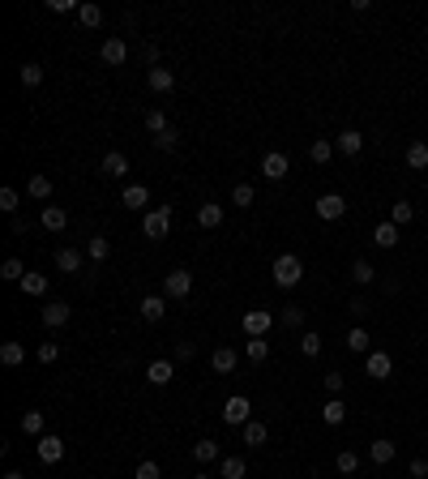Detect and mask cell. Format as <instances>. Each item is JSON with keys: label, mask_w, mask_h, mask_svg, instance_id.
Masks as SVG:
<instances>
[{"label": "cell", "mask_w": 428, "mask_h": 479, "mask_svg": "<svg viewBox=\"0 0 428 479\" xmlns=\"http://www.w3.org/2000/svg\"><path fill=\"white\" fill-rule=\"evenodd\" d=\"M5 479H26V475H22V471H9V475H5Z\"/></svg>", "instance_id": "cell-56"}, {"label": "cell", "mask_w": 428, "mask_h": 479, "mask_svg": "<svg viewBox=\"0 0 428 479\" xmlns=\"http://www.w3.org/2000/svg\"><path fill=\"white\" fill-rule=\"evenodd\" d=\"M146 82H150V90H155V94H167V90H176V73L163 69V64H155V69L146 73Z\"/></svg>", "instance_id": "cell-12"}, {"label": "cell", "mask_w": 428, "mask_h": 479, "mask_svg": "<svg viewBox=\"0 0 428 479\" xmlns=\"http://www.w3.org/2000/svg\"><path fill=\"white\" fill-rule=\"evenodd\" d=\"M262 175H266V180H283V175H287V155H279V150L262 155Z\"/></svg>", "instance_id": "cell-11"}, {"label": "cell", "mask_w": 428, "mask_h": 479, "mask_svg": "<svg viewBox=\"0 0 428 479\" xmlns=\"http://www.w3.org/2000/svg\"><path fill=\"white\" fill-rule=\"evenodd\" d=\"M133 479H163V471H159V462H137V471H133Z\"/></svg>", "instance_id": "cell-49"}, {"label": "cell", "mask_w": 428, "mask_h": 479, "mask_svg": "<svg viewBox=\"0 0 428 479\" xmlns=\"http://www.w3.org/2000/svg\"><path fill=\"white\" fill-rule=\"evenodd\" d=\"M244 334L248 338H266L270 334V325H274V317H270V308H253V313H244Z\"/></svg>", "instance_id": "cell-7"}, {"label": "cell", "mask_w": 428, "mask_h": 479, "mask_svg": "<svg viewBox=\"0 0 428 479\" xmlns=\"http://www.w3.org/2000/svg\"><path fill=\"white\" fill-rule=\"evenodd\" d=\"M373 279H377V270H373V261H364V257H360L356 265H351V283H356V287H368Z\"/></svg>", "instance_id": "cell-30"}, {"label": "cell", "mask_w": 428, "mask_h": 479, "mask_svg": "<svg viewBox=\"0 0 428 479\" xmlns=\"http://www.w3.org/2000/svg\"><path fill=\"white\" fill-rule=\"evenodd\" d=\"M390 372H394V360L386 356V351H368L364 356V376L368 381H386Z\"/></svg>", "instance_id": "cell-5"}, {"label": "cell", "mask_w": 428, "mask_h": 479, "mask_svg": "<svg viewBox=\"0 0 428 479\" xmlns=\"http://www.w3.org/2000/svg\"><path fill=\"white\" fill-rule=\"evenodd\" d=\"M142 232H146V240H163V236L171 232V210H167V206L150 210V214L142 218Z\"/></svg>", "instance_id": "cell-4"}, {"label": "cell", "mask_w": 428, "mask_h": 479, "mask_svg": "<svg viewBox=\"0 0 428 479\" xmlns=\"http://www.w3.org/2000/svg\"><path fill=\"white\" fill-rule=\"evenodd\" d=\"M39 360H43V364H56V360H60V342H43V347H39Z\"/></svg>", "instance_id": "cell-51"}, {"label": "cell", "mask_w": 428, "mask_h": 479, "mask_svg": "<svg viewBox=\"0 0 428 479\" xmlns=\"http://www.w3.org/2000/svg\"><path fill=\"white\" fill-rule=\"evenodd\" d=\"M17 78H22V86H26V90H31V86H39V82H43V64H35V60H26V64H22V69H17Z\"/></svg>", "instance_id": "cell-34"}, {"label": "cell", "mask_w": 428, "mask_h": 479, "mask_svg": "<svg viewBox=\"0 0 428 479\" xmlns=\"http://www.w3.org/2000/svg\"><path fill=\"white\" fill-rule=\"evenodd\" d=\"M279 325H287V330H300V325H305V308H300V304H283Z\"/></svg>", "instance_id": "cell-31"}, {"label": "cell", "mask_w": 428, "mask_h": 479, "mask_svg": "<svg viewBox=\"0 0 428 479\" xmlns=\"http://www.w3.org/2000/svg\"><path fill=\"white\" fill-rule=\"evenodd\" d=\"M274 283H279L283 291H291V287H300V279H305V261H300L296 253H283V257H274Z\"/></svg>", "instance_id": "cell-1"}, {"label": "cell", "mask_w": 428, "mask_h": 479, "mask_svg": "<svg viewBox=\"0 0 428 479\" xmlns=\"http://www.w3.org/2000/svg\"><path fill=\"white\" fill-rule=\"evenodd\" d=\"M171 376H176V368H171V360H155V364H150V368H146V381H150V385H167V381H171Z\"/></svg>", "instance_id": "cell-18"}, {"label": "cell", "mask_w": 428, "mask_h": 479, "mask_svg": "<svg viewBox=\"0 0 428 479\" xmlns=\"http://www.w3.org/2000/svg\"><path fill=\"white\" fill-rule=\"evenodd\" d=\"M347 347L356 351V356H368V330H364V325H356V330L347 334Z\"/></svg>", "instance_id": "cell-39"}, {"label": "cell", "mask_w": 428, "mask_h": 479, "mask_svg": "<svg viewBox=\"0 0 428 479\" xmlns=\"http://www.w3.org/2000/svg\"><path fill=\"white\" fill-rule=\"evenodd\" d=\"M394 453H398V449H394V441H386V437L368 445V458H373L377 467H386V462H394Z\"/></svg>", "instance_id": "cell-21"}, {"label": "cell", "mask_w": 428, "mask_h": 479, "mask_svg": "<svg viewBox=\"0 0 428 479\" xmlns=\"http://www.w3.org/2000/svg\"><path fill=\"white\" fill-rule=\"evenodd\" d=\"M47 9H52V13H73L78 5H73V0H47Z\"/></svg>", "instance_id": "cell-54"}, {"label": "cell", "mask_w": 428, "mask_h": 479, "mask_svg": "<svg viewBox=\"0 0 428 479\" xmlns=\"http://www.w3.org/2000/svg\"><path fill=\"white\" fill-rule=\"evenodd\" d=\"M69 313H73L69 304H60V299H52V304H43V313H39V317H43V325H47V330H60V325L69 321Z\"/></svg>", "instance_id": "cell-13"}, {"label": "cell", "mask_w": 428, "mask_h": 479, "mask_svg": "<svg viewBox=\"0 0 428 479\" xmlns=\"http://www.w3.org/2000/svg\"><path fill=\"white\" fill-rule=\"evenodd\" d=\"M193 458H197V462H214V458H219V445H214V441H197V445H193Z\"/></svg>", "instance_id": "cell-44"}, {"label": "cell", "mask_w": 428, "mask_h": 479, "mask_svg": "<svg viewBox=\"0 0 428 479\" xmlns=\"http://www.w3.org/2000/svg\"><path fill=\"white\" fill-rule=\"evenodd\" d=\"M129 60V43L124 39H108L103 43V64H124Z\"/></svg>", "instance_id": "cell-19"}, {"label": "cell", "mask_w": 428, "mask_h": 479, "mask_svg": "<svg viewBox=\"0 0 428 479\" xmlns=\"http://www.w3.org/2000/svg\"><path fill=\"white\" fill-rule=\"evenodd\" d=\"M26 274H31V270L22 265L17 257H9L5 265H0V279H5V283H22V279H26Z\"/></svg>", "instance_id": "cell-32"}, {"label": "cell", "mask_w": 428, "mask_h": 479, "mask_svg": "<svg viewBox=\"0 0 428 479\" xmlns=\"http://www.w3.org/2000/svg\"><path fill=\"white\" fill-rule=\"evenodd\" d=\"M78 17L86 21V26H103V9L99 5H78Z\"/></svg>", "instance_id": "cell-46"}, {"label": "cell", "mask_w": 428, "mask_h": 479, "mask_svg": "<svg viewBox=\"0 0 428 479\" xmlns=\"http://www.w3.org/2000/svg\"><path fill=\"white\" fill-rule=\"evenodd\" d=\"M244 356L253 360V364H266V356H270V342L266 338H248V347H244Z\"/></svg>", "instance_id": "cell-37"}, {"label": "cell", "mask_w": 428, "mask_h": 479, "mask_svg": "<svg viewBox=\"0 0 428 479\" xmlns=\"http://www.w3.org/2000/svg\"><path fill=\"white\" fill-rule=\"evenodd\" d=\"M300 351H305L309 360L321 356V334H317V330H305V334H300Z\"/></svg>", "instance_id": "cell-42"}, {"label": "cell", "mask_w": 428, "mask_h": 479, "mask_svg": "<svg viewBox=\"0 0 428 479\" xmlns=\"http://www.w3.org/2000/svg\"><path fill=\"white\" fill-rule=\"evenodd\" d=\"M17 189H0V210H5V214H17Z\"/></svg>", "instance_id": "cell-50"}, {"label": "cell", "mask_w": 428, "mask_h": 479, "mask_svg": "<svg viewBox=\"0 0 428 479\" xmlns=\"http://www.w3.org/2000/svg\"><path fill=\"white\" fill-rule=\"evenodd\" d=\"M146 129L159 137V133H167V129H171V124H167V116H163L159 107H150V112H146Z\"/></svg>", "instance_id": "cell-43"}, {"label": "cell", "mask_w": 428, "mask_h": 479, "mask_svg": "<svg viewBox=\"0 0 428 479\" xmlns=\"http://www.w3.org/2000/svg\"><path fill=\"white\" fill-rule=\"evenodd\" d=\"M347 313L356 317V321H364V317H368V299H364V295H351V299H347Z\"/></svg>", "instance_id": "cell-48"}, {"label": "cell", "mask_w": 428, "mask_h": 479, "mask_svg": "<svg viewBox=\"0 0 428 479\" xmlns=\"http://www.w3.org/2000/svg\"><path fill=\"white\" fill-rule=\"evenodd\" d=\"M197 479H214V475H201V471H197Z\"/></svg>", "instance_id": "cell-57"}, {"label": "cell", "mask_w": 428, "mask_h": 479, "mask_svg": "<svg viewBox=\"0 0 428 479\" xmlns=\"http://www.w3.org/2000/svg\"><path fill=\"white\" fill-rule=\"evenodd\" d=\"M193 356H197V347H193V342H180V347H176V360H180V364H189Z\"/></svg>", "instance_id": "cell-53"}, {"label": "cell", "mask_w": 428, "mask_h": 479, "mask_svg": "<svg viewBox=\"0 0 428 479\" xmlns=\"http://www.w3.org/2000/svg\"><path fill=\"white\" fill-rule=\"evenodd\" d=\"M43 227H47V232H65V227H69L65 206H43Z\"/></svg>", "instance_id": "cell-24"}, {"label": "cell", "mask_w": 428, "mask_h": 479, "mask_svg": "<svg viewBox=\"0 0 428 479\" xmlns=\"http://www.w3.org/2000/svg\"><path fill=\"white\" fill-rule=\"evenodd\" d=\"M236 360H240V356H236L232 347H219L214 356H210V368H214V372H236Z\"/></svg>", "instance_id": "cell-23"}, {"label": "cell", "mask_w": 428, "mask_h": 479, "mask_svg": "<svg viewBox=\"0 0 428 479\" xmlns=\"http://www.w3.org/2000/svg\"><path fill=\"white\" fill-rule=\"evenodd\" d=\"M248 419H253V402H248L244 394H236V398L223 402V424H228V428H244Z\"/></svg>", "instance_id": "cell-2"}, {"label": "cell", "mask_w": 428, "mask_h": 479, "mask_svg": "<svg viewBox=\"0 0 428 479\" xmlns=\"http://www.w3.org/2000/svg\"><path fill=\"white\" fill-rule=\"evenodd\" d=\"M334 467H339V475H356L360 471V453L356 449H339L334 453Z\"/></svg>", "instance_id": "cell-26"}, {"label": "cell", "mask_w": 428, "mask_h": 479, "mask_svg": "<svg viewBox=\"0 0 428 479\" xmlns=\"http://www.w3.org/2000/svg\"><path fill=\"white\" fill-rule=\"evenodd\" d=\"M99 171H103L108 180H120V175H129V155H120V150H108L103 163H99Z\"/></svg>", "instance_id": "cell-8"}, {"label": "cell", "mask_w": 428, "mask_h": 479, "mask_svg": "<svg viewBox=\"0 0 428 479\" xmlns=\"http://www.w3.org/2000/svg\"><path fill=\"white\" fill-rule=\"evenodd\" d=\"M22 291L26 295H47V274H26V279H22Z\"/></svg>", "instance_id": "cell-41"}, {"label": "cell", "mask_w": 428, "mask_h": 479, "mask_svg": "<svg viewBox=\"0 0 428 479\" xmlns=\"http://www.w3.org/2000/svg\"><path fill=\"white\" fill-rule=\"evenodd\" d=\"M402 159H407V167H411V171H424V167H428V141H411Z\"/></svg>", "instance_id": "cell-22"}, {"label": "cell", "mask_w": 428, "mask_h": 479, "mask_svg": "<svg viewBox=\"0 0 428 479\" xmlns=\"http://www.w3.org/2000/svg\"><path fill=\"white\" fill-rule=\"evenodd\" d=\"M407 471H411V479H424V475H428V462H424V458H416Z\"/></svg>", "instance_id": "cell-55"}, {"label": "cell", "mask_w": 428, "mask_h": 479, "mask_svg": "<svg viewBox=\"0 0 428 479\" xmlns=\"http://www.w3.org/2000/svg\"><path fill=\"white\" fill-rule=\"evenodd\" d=\"M120 201H124L129 210H146V201H150V189H146V184H124Z\"/></svg>", "instance_id": "cell-15"}, {"label": "cell", "mask_w": 428, "mask_h": 479, "mask_svg": "<svg viewBox=\"0 0 428 479\" xmlns=\"http://www.w3.org/2000/svg\"><path fill=\"white\" fill-rule=\"evenodd\" d=\"M86 257H90V261H108V257H112V240L94 236V240L86 244Z\"/></svg>", "instance_id": "cell-33"}, {"label": "cell", "mask_w": 428, "mask_h": 479, "mask_svg": "<svg viewBox=\"0 0 428 479\" xmlns=\"http://www.w3.org/2000/svg\"><path fill=\"white\" fill-rule=\"evenodd\" d=\"M197 223L206 227V232H214V227L223 223V206H219V201H201V206H197Z\"/></svg>", "instance_id": "cell-14"}, {"label": "cell", "mask_w": 428, "mask_h": 479, "mask_svg": "<svg viewBox=\"0 0 428 479\" xmlns=\"http://www.w3.org/2000/svg\"><path fill=\"white\" fill-rule=\"evenodd\" d=\"M56 270L60 274H78L82 270V253H78V248H56Z\"/></svg>", "instance_id": "cell-17"}, {"label": "cell", "mask_w": 428, "mask_h": 479, "mask_svg": "<svg viewBox=\"0 0 428 479\" xmlns=\"http://www.w3.org/2000/svg\"><path fill=\"white\" fill-rule=\"evenodd\" d=\"M416 218V206H411V201H394V210H390V223L394 227H407Z\"/></svg>", "instance_id": "cell-36"}, {"label": "cell", "mask_w": 428, "mask_h": 479, "mask_svg": "<svg viewBox=\"0 0 428 479\" xmlns=\"http://www.w3.org/2000/svg\"><path fill=\"white\" fill-rule=\"evenodd\" d=\"M189 291H193V274L189 270H171L167 279H163V295L167 299H185Z\"/></svg>", "instance_id": "cell-6"}, {"label": "cell", "mask_w": 428, "mask_h": 479, "mask_svg": "<svg viewBox=\"0 0 428 479\" xmlns=\"http://www.w3.org/2000/svg\"><path fill=\"white\" fill-rule=\"evenodd\" d=\"M155 141V150H163V155H171L176 146H180V137H176V129H167V133H159V137H150Z\"/></svg>", "instance_id": "cell-47"}, {"label": "cell", "mask_w": 428, "mask_h": 479, "mask_svg": "<svg viewBox=\"0 0 428 479\" xmlns=\"http://www.w3.org/2000/svg\"><path fill=\"white\" fill-rule=\"evenodd\" d=\"M26 193H31L35 201H47V197H52V180L39 171V175H31V180H26Z\"/></svg>", "instance_id": "cell-28"}, {"label": "cell", "mask_w": 428, "mask_h": 479, "mask_svg": "<svg viewBox=\"0 0 428 479\" xmlns=\"http://www.w3.org/2000/svg\"><path fill=\"white\" fill-rule=\"evenodd\" d=\"M22 433H26V437H43V411H26V415H22Z\"/></svg>", "instance_id": "cell-40"}, {"label": "cell", "mask_w": 428, "mask_h": 479, "mask_svg": "<svg viewBox=\"0 0 428 479\" xmlns=\"http://www.w3.org/2000/svg\"><path fill=\"white\" fill-rule=\"evenodd\" d=\"M248 475V467H244V458H236V453H228V458L219 462V479H244Z\"/></svg>", "instance_id": "cell-20"}, {"label": "cell", "mask_w": 428, "mask_h": 479, "mask_svg": "<svg viewBox=\"0 0 428 479\" xmlns=\"http://www.w3.org/2000/svg\"><path fill=\"white\" fill-rule=\"evenodd\" d=\"M398 232H402V227H394V223H377V227H373V244H377V248H394V244H398Z\"/></svg>", "instance_id": "cell-16"}, {"label": "cell", "mask_w": 428, "mask_h": 479, "mask_svg": "<svg viewBox=\"0 0 428 479\" xmlns=\"http://www.w3.org/2000/svg\"><path fill=\"white\" fill-rule=\"evenodd\" d=\"M309 159H313V163H330V159H334V141L317 137V141L309 146Z\"/></svg>", "instance_id": "cell-35"}, {"label": "cell", "mask_w": 428, "mask_h": 479, "mask_svg": "<svg viewBox=\"0 0 428 479\" xmlns=\"http://www.w3.org/2000/svg\"><path fill=\"white\" fill-rule=\"evenodd\" d=\"M424 295H428V287H424Z\"/></svg>", "instance_id": "cell-58"}, {"label": "cell", "mask_w": 428, "mask_h": 479, "mask_svg": "<svg viewBox=\"0 0 428 479\" xmlns=\"http://www.w3.org/2000/svg\"><path fill=\"white\" fill-rule=\"evenodd\" d=\"M137 308H142V317H146V321H163V313H167V308H163V295H146Z\"/></svg>", "instance_id": "cell-29"}, {"label": "cell", "mask_w": 428, "mask_h": 479, "mask_svg": "<svg viewBox=\"0 0 428 479\" xmlns=\"http://www.w3.org/2000/svg\"><path fill=\"white\" fill-rule=\"evenodd\" d=\"M22 360H26V347L22 342H0V364L5 368H17Z\"/></svg>", "instance_id": "cell-25"}, {"label": "cell", "mask_w": 428, "mask_h": 479, "mask_svg": "<svg viewBox=\"0 0 428 479\" xmlns=\"http://www.w3.org/2000/svg\"><path fill=\"white\" fill-rule=\"evenodd\" d=\"M244 445H266V424L262 419H248L244 424Z\"/></svg>", "instance_id": "cell-38"}, {"label": "cell", "mask_w": 428, "mask_h": 479, "mask_svg": "<svg viewBox=\"0 0 428 479\" xmlns=\"http://www.w3.org/2000/svg\"><path fill=\"white\" fill-rule=\"evenodd\" d=\"M313 210H317V218H325V223H339V218L347 214V197H343V193H321Z\"/></svg>", "instance_id": "cell-3"}, {"label": "cell", "mask_w": 428, "mask_h": 479, "mask_svg": "<svg viewBox=\"0 0 428 479\" xmlns=\"http://www.w3.org/2000/svg\"><path fill=\"white\" fill-rule=\"evenodd\" d=\"M321 419L330 424V428H339V424L347 419V407H343V398H330V402H325V407H321Z\"/></svg>", "instance_id": "cell-27"}, {"label": "cell", "mask_w": 428, "mask_h": 479, "mask_svg": "<svg viewBox=\"0 0 428 479\" xmlns=\"http://www.w3.org/2000/svg\"><path fill=\"white\" fill-rule=\"evenodd\" d=\"M321 385H325V394H330V398H339V390H343V376H339V372H325V376H321Z\"/></svg>", "instance_id": "cell-52"}, {"label": "cell", "mask_w": 428, "mask_h": 479, "mask_svg": "<svg viewBox=\"0 0 428 479\" xmlns=\"http://www.w3.org/2000/svg\"><path fill=\"white\" fill-rule=\"evenodd\" d=\"M60 458H65V441L52 437V433H43V437H39V462L52 467V462H60Z\"/></svg>", "instance_id": "cell-10"}, {"label": "cell", "mask_w": 428, "mask_h": 479, "mask_svg": "<svg viewBox=\"0 0 428 479\" xmlns=\"http://www.w3.org/2000/svg\"><path fill=\"white\" fill-rule=\"evenodd\" d=\"M334 150H339V155H347V159H356L360 150H364V133H360V129H343V133L334 137Z\"/></svg>", "instance_id": "cell-9"}, {"label": "cell", "mask_w": 428, "mask_h": 479, "mask_svg": "<svg viewBox=\"0 0 428 479\" xmlns=\"http://www.w3.org/2000/svg\"><path fill=\"white\" fill-rule=\"evenodd\" d=\"M253 197H257V193H253V184H236V189H232V206H240V210H244V206H253Z\"/></svg>", "instance_id": "cell-45"}]
</instances>
